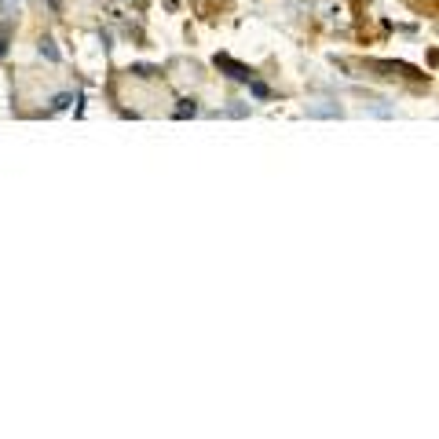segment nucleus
<instances>
[{"mask_svg": "<svg viewBox=\"0 0 439 439\" xmlns=\"http://www.w3.org/2000/svg\"><path fill=\"white\" fill-rule=\"evenodd\" d=\"M4 55H8V37L0 33V59H4Z\"/></svg>", "mask_w": 439, "mask_h": 439, "instance_id": "nucleus-6", "label": "nucleus"}, {"mask_svg": "<svg viewBox=\"0 0 439 439\" xmlns=\"http://www.w3.org/2000/svg\"><path fill=\"white\" fill-rule=\"evenodd\" d=\"M70 102H73V96H70V92H62V96H55V99H51V110H66Z\"/></svg>", "mask_w": 439, "mask_h": 439, "instance_id": "nucleus-5", "label": "nucleus"}, {"mask_svg": "<svg viewBox=\"0 0 439 439\" xmlns=\"http://www.w3.org/2000/svg\"><path fill=\"white\" fill-rule=\"evenodd\" d=\"M41 55H48L51 62H59V48H55V41H51V37H41Z\"/></svg>", "mask_w": 439, "mask_h": 439, "instance_id": "nucleus-3", "label": "nucleus"}, {"mask_svg": "<svg viewBox=\"0 0 439 439\" xmlns=\"http://www.w3.org/2000/svg\"><path fill=\"white\" fill-rule=\"evenodd\" d=\"M195 114H198V102L195 99H179V107L172 110V118L183 121V118H195Z\"/></svg>", "mask_w": 439, "mask_h": 439, "instance_id": "nucleus-2", "label": "nucleus"}, {"mask_svg": "<svg viewBox=\"0 0 439 439\" xmlns=\"http://www.w3.org/2000/svg\"><path fill=\"white\" fill-rule=\"evenodd\" d=\"M48 4H51V8H55V11H59V0H48Z\"/></svg>", "mask_w": 439, "mask_h": 439, "instance_id": "nucleus-7", "label": "nucleus"}, {"mask_svg": "<svg viewBox=\"0 0 439 439\" xmlns=\"http://www.w3.org/2000/svg\"><path fill=\"white\" fill-rule=\"evenodd\" d=\"M249 92H253L256 99H271V88H267L264 81H256V77H253V81H249Z\"/></svg>", "mask_w": 439, "mask_h": 439, "instance_id": "nucleus-4", "label": "nucleus"}, {"mask_svg": "<svg viewBox=\"0 0 439 439\" xmlns=\"http://www.w3.org/2000/svg\"><path fill=\"white\" fill-rule=\"evenodd\" d=\"M4 4H8V8H11V4H19V0H4Z\"/></svg>", "mask_w": 439, "mask_h": 439, "instance_id": "nucleus-8", "label": "nucleus"}, {"mask_svg": "<svg viewBox=\"0 0 439 439\" xmlns=\"http://www.w3.org/2000/svg\"><path fill=\"white\" fill-rule=\"evenodd\" d=\"M213 66H216V70H227V77H231V81H238V84H249L253 77H256L249 66H242V62H235L231 55H216Z\"/></svg>", "mask_w": 439, "mask_h": 439, "instance_id": "nucleus-1", "label": "nucleus"}]
</instances>
